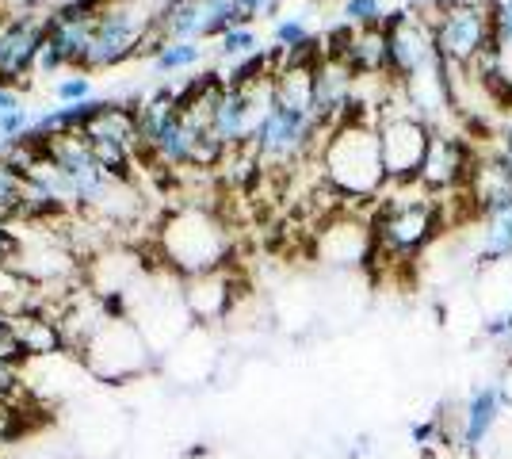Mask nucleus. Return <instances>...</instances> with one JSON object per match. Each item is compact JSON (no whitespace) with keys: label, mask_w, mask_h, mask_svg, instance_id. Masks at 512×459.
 <instances>
[{"label":"nucleus","mask_w":512,"mask_h":459,"mask_svg":"<svg viewBox=\"0 0 512 459\" xmlns=\"http://www.w3.org/2000/svg\"><path fill=\"white\" fill-rule=\"evenodd\" d=\"M375 230V257L390 264H406L425 257L432 241L444 230L440 196L428 192L421 180L409 184H386V196H379V211L371 219Z\"/></svg>","instance_id":"1"},{"label":"nucleus","mask_w":512,"mask_h":459,"mask_svg":"<svg viewBox=\"0 0 512 459\" xmlns=\"http://www.w3.org/2000/svg\"><path fill=\"white\" fill-rule=\"evenodd\" d=\"M321 173L325 184L344 199H379L386 192L383 150L375 115L352 111L321 142Z\"/></svg>","instance_id":"2"},{"label":"nucleus","mask_w":512,"mask_h":459,"mask_svg":"<svg viewBox=\"0 0 512 459\" xmlns=\"http://www.w3.org/2000/svg\"><path fill=\"white\" fill-rule=\"evenodd\" d=\"M161 253H165V268H169L172 276H180V280L207 276V272L226 268L230 234H226V226L214 219L211 211L180 207L161 226Z\"/></svg>","instance_id":"3"},{"label":"nucleus","mask_w":512,"mask_h":459,"mask_svg":"<svg viewBox=\"0 0 512 459\" xmlns=\"http://www.w3.org/2000/svg\"><path fill=\"white\" fill-rule=\"evenodd\" d=\"M428 20L436 31V54L448 69H470L493 50L490 0H451Z\"/></svg>","instance_id":"4"},{"label":"nucleus","mask_w":512,"mask_h":459,"mask_svg":"<svg viewBox=\"0 0 512 459\" xmlns=\"http://www.w3.org/2000/svg\"><path fill=\"white\" fill-rule=\"evenodd\" d=\"M77 360H81L96 379L123 383L130 375L150 368L153 349H150V341L142 337V329L134 326V318L111 314L104 326L88 337V345L77 352Z\"/></svg>","instance_id":"5"},{"label":"nucleus","mask_w":512,"mask_h":459,"mask_svg":"<svg viewBox=\"0 0 512 459\" xmlns=\"http://www.w3.org/2000/svg\"><path fill=\"white\" fill-rule=\"evenodd\" d=\"M379 127V150H383V169L390 184H409L421 180V165L428 157L432 127L421 115H413L406 96H398V104H386L375 119Z\"/></svg>","instance_id":"6"},{"label":"nucleus","mask_w":512,"mask_h":459,"mask_svg":"<svg viewBox=\"0 0 512 459\" xmlns=\"http://www.w3.org/2000/svg\"><path fill=\"white\" fill-rule=\"evenodd\" d=\"M153 43V16L146 8L130 4V0H111L104 12L96 16V35L88 46L85 73L88 69H115L138 50Z\"/></svg>","instance_id":"7"},{"label":"nucleus","mask_w":512,"mask_h":459,"mask_svg":"<svg viewBox=\"0 0 512 459\" xmlns=\"http://www.w3.org/2000/svg\"><path fill=\"white\" fill-rule=\"evenodd\" d=\"M325 127L314 111L287 108V104H272V111L264 115V123L253 134V153L260 157V165H295L299 157L318 146V138H325Z\"/></svg>","instance_id":"8"},{"label":"nucleus","mask_w":512,"mask_h":459,"mask_svg":"<svg viewBox=\"0 0 512 459\" xmlns=\"http://www.w3.org/2000/svg\"><path fill=\"white\" fill-rule=\"evenodd\" d=\"M50 31V12H23L0 23V88H12L39 69V54Z\"/></svg>","instance_id":"9"},{"label":"nucleus","mask_w":512,"mask_h":459,"mask_svg":"<svg viewBox=\"0 0 512 459\" xmlns=\"http://www.w3.org/2000/svg\"><path fill=\"white\" fill-rule=\"evenodd\" d=\"M386 43H390V77L394 81H406L421 69L436 66L440 54H436V31L432 20L421 12H390L386 20Z\"/></svg>","instance_id":"10"},{"label":"nucleus","mask_w":512,"mask_h":459,"mask_svg":"<svg viewBox=\"0 0 512 459\" xmlns=\"http://www.w3.org/2000/svg\"><path fill=\"white\" fill-rule=\"evenodd\" d=\"M509 391L505 383L486 379V383H474L467 391V398L459 402V410L451 414V440L463 444L467 452L486 448V440L493 437V429L501 425V417L509 414Z\"/></svg>","instance_id":"11"},{"label":"nucleus","mask_w":512,"mask_h":459,"mask_svg":"<svg viewBox=\"0 0 512 459\" xmlns=\"http://www.w3.org/2000/svg\"><path fill=\"white\" fill-rule=\"evenodd\" d=\"M474 150L459 134H440L432 131V142H428V157L421 165V184L436 196H448V192H463L470 180V169H474Z\"/></svg>","instance_id":"12"},{"label":"nucleus","mask_w":512,"mask_h":459,"mask_svg":"<svg viewBox=\"0 0 512 459\" xmlns=\"http://www.w3.org/2000/svg\"><path fill=\"white\" fill-rule=\"evenodd\" d=\"M375 257V230L367 219L337 215L321 226L318 234V261L333 268H360Z\"/></svg>","instance_id":"13"},{"label":"nucleus","mask_w":512,"mask_h":459,"mask_svg":"<svg viewBox=\"0 0 512 459\" xmlns=\"http://www.w3.org/2000/svg\"><path fill=\"white\" fill-rule=\"evenodd\" d=\"M459 245H463V257H467L474 268L512 261V203L478 211Z\"/></svg>","instance_id":"14"},{"label":"nucleus","mask_w":512,"mask_h":459,"mask_svg":"<svg viewBox=\"0 0 512 459\" xmlns=\"http://www.w3.org/2000/svg\"><path fill=\"white\" fill-rule=\"evenodd\" d=\"M463 196L470 199V211L474 215L478 211H490V207H501V203H512V161H505L501 153L478 157L474 169H470Z\"/></svg>","instance_id":"15"},{"label":"nucleus","mask_w":512,"mask_h":459,"mask_svg":"<svg viewBox=\"0 0 512 459\" xmlns=\"http://www.w3.org/2000/svg\"><path fill=\"white\" fill-rule=\"evenodd\" d=\"M184 303L195 322H218L234 310V287H230V272L218 268L207 276H192L184 280Z\"/></svg>","instance_id":"16"},{"label":"nucleus","mask_w":512,"mask_h":459,"mask_svg":"<svg viewBox=\"0 0 512 459\" xmlns=\"http://www.w3.org/2000/svg\"><path fill=\"white\" fill-rule=\"evenodd\" d=\"M207 58V46L203 43H161L153 50V69L157 73H184L195 69Z\"/></svg>","instance_id":"17"},{"label":"nucleus","mask_w":512,"mask_h":459,"mask_svg":"<svg viewBox=\"0 0 512 459\" xmlns=\"http://www.w3.org/2000/svg\"><path fill=\"white\" fill-rule=\"evenodd\" d=\"M260 50V39H256V27L253 23H237V27H230L226 35H218L214 39V54L230 66V62H241V58H249V54H256Z\"/></svg>","instance_id":"18"},{"label":"nucleus","mask_w":512,"mask_h":459,"mask_svg":"<svg viewBox=\"0 0 512 459\" xmlns=\"http://www.w3.org/2000/svg\"><path fill=\"white\" fill-rule=\"evenodd\" d=\"M341 16L356 31H363V27H386V20H390L383 0H341Z\"/></svg>","instance_id":"19"},{"label":"nucleus","mask_w":512,"mask_h":459,"mask_svg":"<svg viewBox=\"0 0 512 459\" xmlns=\"http://www.w3.org/2000/svg\"><path fill=\"white\" fill-rule=\"evenodd\" d=\"M54 96H58L62 104H81V100H92V77H88L85 69H77V73H69V77L58 81Z\"/></svg>","instance_id":"20"},{"label":"nucleus","mask_w":512,"mask_h":459,"mask_svg":"<svg viewBox=\"0 0 512 459\" xmlns=\"http://www.w3.org/2000/svg\"><path fill=\"white\" fill-rule=\"evenodd\" d=\"M237 8H241V16H245V23L276 20L279 12H283V0H237Z\"/></svg>","instance_id":"21"},{"label":"nucleus","mask_w":512,"mask_h":459,"mask_svg":"<svg viewBox=\"0 0 512 459\" xmlns=\"http://www.w3.org/2000/svg\"><path fill=\"white\" fill-rule=\"evenodd\" d=\"M31 123H35V119L27 115V108L4 111V115H0V138H8V142H12V138H23V134L31 131Z\"/></svg>","instance_id":"22"},{"label":"nucleus","mask_w":512,"mask_h":459,"mask_svg":"<svg viewBox=\"0 0 512 459\" xmlns=\"http://www.w3.org/2000/svg\"><path fill=\"white\" fill-rule=\"evenodd\" d=\"M493 8V43L512 39V0H490Z\"/></svg>","instance_id":"23"},{"label":"nucleus","mask_w":512,"mask_h":459,"mask_svg":"<svg viewBox=\"0 0 512 459\" xmlns=\"http://www.w3.org/2000/svg\"><path fill=\"white\" fill-rule=\"evenodd\" d=\"M16 249H20V241H16V234L0 222V264H12L16 261Z\"/></svg>","instance_id":"24"},{"label":"nucleus","mask_w":512,"mask_h":459,"mask_svg":"<svg viewBox=\"0 0 512 459\" xmlns=\"http://www.w3.org/2000/svg\"><path fill=\"white\" fill-rule=\"evenodd\" d=\"M12 108H20V96H16L12 88H0V115H4V111H12Z\"/></svg>","instance_id":"25"}]
</instances>
